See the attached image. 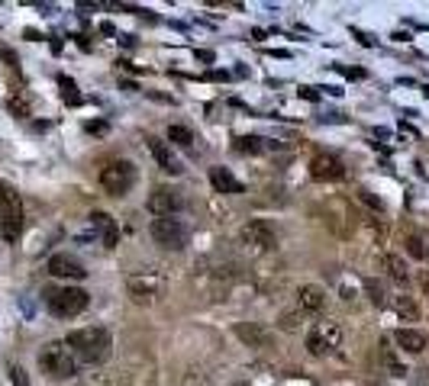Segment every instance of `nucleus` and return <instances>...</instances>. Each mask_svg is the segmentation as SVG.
<instances>
[{"instance_id": "nucleus-23", "label": "nucleus", "mask_w": 429, "mask_h": 386, "mask_svg": "<svg viewBox=\"0 0 429 386\" xmlns=\"http://www.w3.org/2000/svg\"><path fill=\"white\" fill-rule=\"evenodd\" d=\"M58 87H61V97L68 100L71 106H77V103H81V94H77V87H75V81H71V77H65V75H61V77H58Z\"/></svg>"}, {"instance_id": "nucleus-3", "label": "nucleus", "mask_w": 429, "mask_h": 386, "mask_svg": "<svg viewBox=\"0 0 429 386\" xmlns=\"http://www.w3.org/2000/svg\"><path fill=\"white\" fill-rule=\"evenodd\" d=\"M91 303V296L85 293L81 287H49L46 290V306L52 316L58 319H71V316H81Z\"/></svg>"}, {"instance_id": "nucleus-35", "label": "nucleus", "mask_w": 429, "mask_h": 386, "mask_svg": "<svg viewBox=\"0 0 429 386\" xmlns=\"http://www.w3.org/2000/svg\"><path fill=\"white\" fill-rule=\"evenodd\" d=\"M423 290H426V293H429V274H426V277H423Z\"/></svg>"}, {"instance_id": "nucleus-30", "label": "nucleus", "mask_w": 429, "mask_h": 386, "mask_svg": "<svg viewBox=\"0 0 429 386\" xmlns=\"http://www.w3.org/2000/svg\"><path fill=\"white\" fill-rule=\"evenodd\" d=\"M359 197H361V200H365V203H368V206H375V210H378V212H381V210H384V206H381V200H375V197H371V193H368V190H359Z\"/></svg>"}, {"instance_id": "nucleus-29", "label": "nucleus", "mask_w": 429, "mask_h": 386, "mask_svg": "<svg viewBox=\"0 0 429 386\" xmlns=\"http://www.w3.org/2000/svg\"><path fill=\"white\" fill-rule=\"evenodd\" d=\"M7 106L13 110L16 116H30V103H26L23 97H10V100H7Z\"/></svg>"}, {"instance_id": "nucleus-32", "label": "nucleus", "mask_w": 429, "mask_h": 386, "mask_svg": "<svg viewBox=\"0 0 429 386\" xmlns=\"http://www.w3.org/2000/svg\"><path fill=\"white\" fill-rule=\"evenodd\" d=\"M281 328H284V332H294V328H297V322H294V316H291V312H287V316L281 319Z\"/></svg>"}, {"instance_id": "nucleus-7", "label": "nucleus", "mask_w": 429, "mask_h": 386, "mask_svg": "<svg viewBox=\"0 0 429 386\" xmlns=\"http://www.w3.org/2000/svg\"><path fill=\"white\" fill-rule=\"evenodd\" d=\"M126 290L136 303H152L158 300L161 290H165V277L158 271H139V274H130V281H126Z\"/></svg>"}, {"instance_id": "nucleus-9", "label": "nucleus", "mask_w": 429, "mask_h": 386, "mask_svg": "<svg viewBox=\"0 0 429 386\" xmlns=\"http://www.w3.org/2000/svg\"><path fill=\"white\" fill-rule=\"evenodd\" d=\"M242 242L259 248V251H271L278 245V232L268 219H252L242 226Z\"/></svg>"}, {"instance_id": "nucleus-20", "label": "nucleus", "mask_w": 429, "mask_h": 386, "mask_svg": "<svg viewBox=\"0 0 429 386\" xmlns=\"http://www.w3.org/2000/svg\"><path fill=\"white\" fill-rule=\"evenodd\" d=\"M394 309H397V316L404 319V322H416V319H420V306H416L410 296H397V300H394Z\"/></svg>"}, {"instance_id": "nucleus-16", "label": "nucleus", "mask_w": 429, "mask_h": 386, "mask_svg": "<svg viewBox=\"0 0 429 386\" xmlns=\"http://www.w3.org/2000/svg\"><path fill=\"white\" fill-rule=\"evenodd\" d=\"M210 184H213L220 193H242V181H236V177L226 171V167H210Z\"/></svg>"}, {"instance_id": "nucleus-26", "label": "nucleus", "mask_w": 429, "mask_h": 386, "mask_svg": "<svg viewBox=\"0 0 429 386\" xmlns=\"http://www.w3.org/2000/svg\"><path fill=\"white\" fill-rule=\"evenodd\" d=\"M77 386H113V380H110L107 373H91V377H85Z\"/></svg>"}, {"instance_id": "nucleus-22", "label": "nucleus", "mask_w": 429, "mask_h": 386, "mask_svg": "<svg viewBox=\"0 0 429 386\" xmlns=\"http://www.w3.org/2000/svg\"><path fill=\"white\" fill-rule=\"evenodd\" d=\"M168 139L175 145H181V148H191L194 145V132L187 126H168Z\"/></svg>"}, {"instance_id": "nucleus-11", "label": "nucleus", "mask_w": 429, "mask_h": 386, "mask_svg": "<svg viewBox=\"0 0 429 386\" xmlns=\"http://www.w3.org/2000/svg\"><path fill=\"white\" fill-rule=\"evenodd\" d=\"M310 174H313V181H342L345 165L336 158V155L320 152V155H313V161H310Z\"/></svg>"}, {"instance_id": "nucleus-24", "label": "nucleus", "mask_w": 429, "mask_h": 386, "mask_svg": "<svg viewBox=\"0 0 429 386\" xmlns=\"http://www.w3.org/2000/svg\"><path fill=\"white\" fill-rule=\"evenodd\" d=\"M384 367H387V371L394 373V377H404V364L397 361V354H394V348H384Z\"/></svg>"}, {"instance_id": "nucleus-6", "label": "nucleus", "mask_w": 429, "mask_h": 386, "mask_svg": "<svg viewBox=\"0 0 429 386\" xmlns=\"http://www.w3.org/2000/svg\"><path fill=\"white\" fill-rule=\"evenodd\" d=\"M149 232H152L155 245H161V248H168V251H181L187 245V238H191V229L184 226L181 219H175V216H158Z\"/></svg>"}, {"instance_id": "nucleus-1", "label": "nucleus", "mask_w": 429, "mask_h": 386, "mask_svg": "<svg viewBox=\"0 0 429 386\" xmlns=\"http://www.w3.org/2000/svg\"><path fill=\"white\" fill-rule=\"evenodd\" d=\"M68 351L85 364H104L110 357V332L100 326H91V328H77V332H68L65 338Z\"/></svg>"}, {"instance_id": "nucleus-18", "label": "nucleus", "mask_w": 429, "mask_h": 386, "mask_svg": "<svg viewBox=\"0 0 429 386\" xmlns=\"http://www.w3.org/2000/svg\"><path fill=\"white\" fill-rule=\"evenodd\" d=\"M236 335L249 345V348H268V341H271V335L265 332V328L252 326V322H249V326H245V322H242V326H236Z\"/></svg>"}, {"instance_id": "nucleus-33", "label": "nucleus", "mask_w": 429, "mask_h": 386, "mask_svg": "<svg viewBox=\"0 0 429 386\" xmlns=\"http://www.w3.org/2000/svg\"><path fill=\"white\" fill-rule=\"evenodd\" d=\"M300 97H306V100H316V97H320V94H316L313 87H300Z\"/></svg>"}, {"instance_id": "nucleus-27", "label": "nucleus", "mask_w": 429, "mask_h": 386, "mask_svg": "<svg viewBox=\"0 0 429 386\" xmlns=\"http://www.w3.org/2000/svg\"><path fill=\"white\" fill-rule=\"evenodd\" d=\"M10 380H13V386H30V373H26L20 364H13V367H10Z\"/></svg>"}, {"instance_id": "nucleus-25", "label": "nucleus", "mask_w": 429, "mask_h": 386, "mask_svg": "<svg viewBox=\"0 0 429 386\" xmlns=\"http://www.w3.org/2000/svg\"><path fill=\"white\" fill-rule=\"evenodd\" d=\"M406 255L416 257V261H423V257H426V248H423V238L410 235V238H406Z\"/></svg>"}, {"instance_id": "nucleus-34", "label": "nucleus", "mask_w": 429, "mask_h": 386, "mask_svg": "<svg viewBox=\"0 0 429 386\" xmlns=\"http://www.w3.org/2000/svg\"><path fill=\"white\" fill-rule=\"evenodd\" d=\"M342 75H349V77H361L365 71H359V68H342Z\"/></svg>"}, {"instance_id": "nucleus-4", "label": "nucleus", "mask_w": 429, "mask_h": 386, "mask_svg": "<svg viewBox=\"0 0 429 386\" xmlns=\"http://www.w3.org/2000/svg\"><path fill=\"white\" fill-rule=\"evenodd\" d=\"M39 367H42V373H49L55 380H68L77 373V357L68 351L65 341H52V345L39 351Z\"/></svg>"}, {"instance_id": "nucleus-37", "label": "nucleus", "mask_w": 429, "mask_h": 386, "mask_svg": "<svg viewBox=\"0 0 429 386\" xmlns=\"http://www.w3.org/2000/svg\"><path fill=\"white\" fill-rule=\"evenodd\" d=\"M232 386H245V383H232Z\"/></svg>"}, {"instance_id": "nucleus-12", "label": "nucleus", "mask_w": 429, "mask_h": 386, "mask_svg": "<svg viewBox=\"0 0 429 386\" xmlns=\"http://www.w3.org/2000/svg\"><path fill=\"white\" fill-rule=\"evenodd\" d=\"M46 271L52 274V277H61V281H85V277H87L85 264H81L77 257H71V255H52V257H49Z\"/></svg>"}, {"instance_id": "nucleus-17", "label": "nucleus", "mask_w": 429, "mask_h": 386, "mask_svg": "<svg viewBox=\"0 0 429 386\" xmlns=\"http://www.w3.org/2000/svg\"><path fill=\"white\" fill-rule=\"evenodd\" d=\"M394 341H397L406 354H420V351L426 348V335L416 332V328H400V332L394 335Z\"/></svg>"}, {"instance_id": "nucleus-14", "label": "nucleus", "mask_w": 429, "mask_h": 386, "mask_svg": "<svg viewBox=\"0 0 429 386\" xmlns=\"http://www.w3.org/2000/svg\"><path fill=\"white\" fill-rule=\"evenodd\" d=\"M326 306V290L316 287V283H304L297 290V309L300 312H320Z\"/></svg>"}, {"instance_id": "nucleus-21", "label": "nucleus", "mask_w": 429, "mask_h": 386, "mask_svg": "<svg viewBox=\"0 0 429 386\" xmlns=\"http://www.w3.org/2000/svg\"><path fill=\"white\" fill-rule=\"evenodd\" d=\"M265 148H268V145H265V139H259V136L236 139V152H242V155H261Z\"/></svg>"}, {"instance_id": "nucleus-31", "label": "nucleus", "mask_w": 429, "mask_h": 386, "mask_svg": "<svg viewBox=\"0 0 429 386\" xmlns=\"http://www.w3.org/2000/svg\"><path fill=\"white\" fill-rule=\"evenodd\" d=\"M87 132H97V136H104V132H107V122H87Z\"/></svg>"}, {"instance_id": "nucleus-8", "label": "nucleus", "mask_w": 429, "mask_h": 386, "mask_svg": "<svg viewBox=\"0 0 429 386\" xmlns=\"http://www.w3.org/2000/svg\"><path fill=\"white\" fill-rule=\"evenodd\" d=\"M339 345H342V326H339V322H316L310 338H306V348H310L313 357L330 354Z\"/></svg>"}, {"instance_id": "nucleus-5", "label": "nucleus", "mask_w": 429, "mask_h": 386, "mask_svg": "<svg viewBox=\"0 0 429 386\" xmlns=\"http://www.w3.org/2000/svg\"><path fill=\"white\" fill-rule=\"evenodd\" d=\"M132 184H136V167L130 161H107V165L100 167V187L107 190L110 197L130 193Z\"/></svg>"}, {"instance_id": "nucleus-15", "label": "nucleus", "mask_w": 429, "mask_h": 386, "mask_svg": "<svg viewBox=\"0 0 429 386\" xmlns=\"http://www.w3.org/2000/svg\"><path fill=\"white\" fill-rule=\"evenodd\" d=\"M91 226L100 232V238H104L107 248H116V242H120V229H116L113 216H107V212H91Z\"/></svg>"}, {"instance_id": "nucleus-19", "label": "nucleus", "mask_w": 429, "mask_h": 386, "mask_svg": "<svg viewBox=\"0 0 429 386\" xmlns=\"http://www.w3.org/2000/svg\"><path fill=\"white\" fill-rule=\"evenodd\" d=\"M384 271L391 274L397 283H404V287H406V281H410V277H406V267H404V257H397V255H384Z\"/></svg>"}, {"instance_id": "nucleus-28", "label": "nucleus", "mask_w": 429, "mask_h": 386, "mask_svg": "<svg viewBox=\"0 0 429 386\" xmlns=\"http://www.w3.org/2000/svg\"><path fill=\"white\" fill-rule=\"evenodd\" d=\"M365 290H368V296H371V303H375V306H381V303H384V287H381V283L368 281V283H365Z\"/></svg>"}, {"instance_id": "nucleus-2", "label": "nucleus", "mask_w": 429, "mask_h": 386, "mask_svg": "<svg viewBox=\"0 0 429 386\" xmlns=\"http://www.w3.org/2000/svg\"><path fill=\"white\" fill-rule=\"evenodd\" d=\"M23 232V200L10 184H0V238L16 242Z\"/></svg>"}, {"instance_id": "nucleus-36", "label": "nucleus", "mask_w": 429, "mask_h": 386, "mask_svg": "<svg viewBox=\"0 0 429 386\" xmlns=\"http://www.w3.org/2000/svg\"><path fill=\"white\" fill-rule=\"evenodd\" d=\"M423 94H426V97H429V87H426V91H423Z\"/></svg>"}, {"instance_id": "nucleus-13", "label": "nucleus", "mask_w": 429, "mask_h": 386, "mask_svg": "<svg viewBox=\"0 0 429 386\" xmlns=\"http://www.w3.org/2000/svg\"><path fill=\"white\" fill-rule=\"evenodd\" d=\"M146 142H149V152H152V158L158 161L161 171H168V174H181L184 167H181V161H178L175 155H171L168 142H161V139H155V136H149Z\"/></svg>"}, {"instance_id": "nucleus-10", "label": "nucleus", "mask_w": 429, "mask_h": 386, "mask_svg": "<svg viewBox=\"0 0 429 386\" xmlns=\"http://www.w3.org/2000/svg\"><path fill=\"white\" fill-rule=\"evenodd\" d=\"M146 206L152 216H175V212L184 210V197L171 187H158V190H152V197H149Z\"/></svg>"}]
</instances>
